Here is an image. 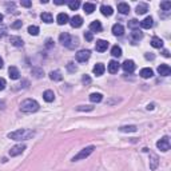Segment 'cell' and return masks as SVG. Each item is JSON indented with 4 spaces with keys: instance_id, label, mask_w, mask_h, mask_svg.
I'll return each mask as SVG.
<instances>
[{
    "instance_id": "1",
    "label": "cell",
    "mask_w": 171,
    "mask_h": 171,
    "mask_svg": "<svg viewBox=\"0 0 171 171\" xmlns=\"http://www.w3.org/2000/svg\"><path fill=\"white\" fill-rule=\"evenodd\" d=\"M35 135V132L32 130H27V128H20L16 130V131H12L8 134V138L12 139V141H27V139H31Z\"/></svg>"
},
{
    "instance_id": "2",
    "label": "cell",
    "mask_w": 171,
    "mask_h": 171,
    "mask_svg": "<svg viewBox=\"0 0 171 171\" xmlns=\"http://www.w3.org/2000/svg\"><path fill=\"white\" fill-rule=\"evenodd\" d=\"M39 108H40V106L35 99H26V100L21 102V104H20V110L26 114L36 112Z\"/></svg>"
},
{
    "instance_id": "3",
    "label": "cell",
    "mask_w": 171,
    "mask_h": 171,
    "mask_svg": "<svg viewBox=\"0 0 171 171\" xmlns=\"http://www.w3.org/2000/svg\"><path fill=\"white\" fill-rule=\"evenodd\" d=\"M59 42H60L63 46L68 47L70 49H74L78 44H79L78 39H76V38H74V36H71L70 33H67V32L60 33V36H59Z\"/></svg>"
},
{
    "instance_id": "4",
    "label": "cell",
    "mask_w": 171,
    "mask_h": 171,
    "mask_svg": "<svg viewBox=\"0 0 171 171\" xmlns=\"http://www.w3.org/2000/svg\"><path fill=\"white\" fill-rule=\"evenodd\" d=\"M94 150H95L94 146H88V147L83 148L82 151H79V152H78V154L75 155V157L72 158V162H76V160H80V159H86L87 157H90V155L94 152Z\"/></svg>"
},
{
    "instance_id": "5",
    "label": "cell",
    "mask_w": 171,
    "mask_h": 171,
    "mask_svg": "<svg viewBox=\"0 0 171 171\" xmlns=\"http://www.w3.org/2000/svg\"><path fill=\"white\" fill-rule=\"evenodd\" d=\"M157 147L162 151H169L170 150V138L169 136H163L160 141L157 142Z\"/></svg>"
},
{
    "instance_id": "6",
    "label": "cell",
    "mask_w": 171,
    "mask_h": 171,
    "mask_svg": "<svg viewBox=\"0 0 171 171\" xmlns=\"http://www.w3.org/2000/svg\"><path fill=\"white\" fill-rule=\"evenodd\" d=\"M91 56V52H90V49H80L79 52L76 54V60L80 62V63H83V62H87Z\"/></svg>"
},
{
    "instance_id": "7",
    "label": "cell",
    "mask_w": 171,
    "mask_h": 171,
    "mask_svg": "<svg viewBox=\"0 0 171 171\" xmlns=\"http://www.w3.org/2000/svg\"><path fill=\"white\" fill-rule=\"evenodd\" d=\"M24 150H26V144H16V146H14V147H11L10 155L11 157H17V155H20Z\"/></svg>"
},
{
    "instance_id": "8",
    "label": "cell",
    "mask_w": 171,
    "mask_h": 171,
    "mask_svg": "<svg viewBox=\"0 0 171 171\" xmlns=\"http://www.w3.org/2000/svg\"><path fill=\"white\" fill-rule=\"evenodd\" d=\"M70 24L72 28H79V27H82L83 24V17L79 16V15H75V16H72L70 19Z\"/></svg>"
},
{
    "instance_id": "9",
    "label": "cell",
    "mask_w": 171,
    "mask_h": 171,
    "mask_svg": "<svg viewBox=\"0 0 171 171\" xmlns=\"http://www.w3.org/2000/svg\"><path fill=\"white\" fill-rule=\"evenodd\" d=\"M158 72H159V75H162V76H169L171 74V68L169 64H160V66L158 67Z\"/></svg>"
},
{
    "instance_id": "10",
    "label": "cell",
    "mask_w": 171,
    "mask_h": 171,
    "mask_svg": "<svg viewBox=\"0 0 171 171\" xmlns=\"http://www.w3.org/2000/svg\"><path fill=\"white\" fill-rule=\"evenodd\" d=\"M122 67H123V70L126 71V72H132L134 70H135V62L134 60H126L124 63L122 64Z\"/></svg>"
},
{
    "instance_id": "11",
    "label": "cell",
    "mask_w": 171,
    "mask_h": 171,
    "mask_svg": "<svg viewBox=\"0 0 171 171\" xmlns=\"http://www.w3.org/2000/svg\"><path fill=\"white\" fill-rule=\"evenodd\" d=\"M56 21L59 26H63V24H67L68 21H70V17H68L67 14H64V12H60V14L56 16Z\"/></svg>"
},
{
    "instance_id": "12",
    "label": "cell",
    "mask_w": 171,
    "mask_h": 171,
    "mask_svg": "<svg viewBox=\"0 0 171 171\" xmlns=\"http://www.w3.org/2000/svg\"><path fill=\"white\" fill-rule=\"evenodd\" d=\"M104 71H106V67H104V64H102V63L95 64L94 68H92V72H94L96 76H100V75H103V74H104Z\"/></svg>"
},
{
    "instance_id": "13",
    "label": "cell",
    "mask_w": 171,
    "mask_h": 171,
    "mask_svg": "<svg viewBox=\"0 0 171 171\" xmlns=\"http://www.w3.org/2000/svg\"><path fill=\"white\" fill-rule=\"evenodd\" d=\"M107 47H108V42H106V40H98L95 44L96 51H99V52H104L107 49Z\"/></svg>"
},
{
    "instance_id": "14",
    "label": "cell",
    "mask_w": 171,
    "mask_h": 171,
    "mask_svg": "<svg viewBox=\"0 0 171 171\" xmlns=\"http://www.w3.org/2000/svg\"><path fill=\"white\" fill-rule=\"evenodd\" d=\"M108 72L111 74H116L118 71H119V63H118L116 60H110V63H108Z\"/></svg>"
},
{
    "instance_id": "15",
    "label": "cell",
    "mask_w": 171,
    "mask_h": 171,
    "mask_svg": "<svg viewBox=\"0 0 171 171\" xmlns=\"http://www.w3.org/2000/svg\"><path fill=\"white\" fill-rule=\"evenodd\" d=\"M152 26H154V20H152V17H151V16H147L144 20H142V21H141V27H142V28L150 30Z\"/></svg>"
},
{
    "instance_id": "16",
    "label": "cell",
    "mask_w": 171,
    "mask_h": 171,
    "mask_svg": "<svg viewBox=\"0 0 171 171\" xmlns=\"http://www.w3.org/2000/svg\"><path fill=\"white\" fill-rule=\"evenodd\" d=\"M112 33L115 36H122L124 33V28H123L122 24H119V23L114 24V26H112Z\"/></svg>"
},
{
    "instance_id": "17",
    "label": "cell",
    "mask_w": 171,
    "mask_h": 171,
    "mask_svg": "<svg viewBox=\"0 0 171 171\" xmlns=\"http://www.w3.org/2000/svg\"><path fill=\"white\" fill-rule=\"evenodd\" d=\"M10 43H11L12 46H15V47H23V44H24L23 39L19 38V36H11V38H10Z\"/></svg>"
},
{
    "instance_id": "18",
    "label": "cell",
    "mask_w": 171,
    "mask_h": 171,
    "mask_svg": "<svg viewBox=\"0 0 171 171\" xmlns=\"http://www.w3.org/2000/svg\"><path fill=\"white\" fill-rule=\"evenodd\" d=\"M49 78H51V80H54V82H60V80L63 79V75H62V72L59 70H55V71H51V72H49Z\"/></svg>"
},
{
    "instance_id": "19",
    "label": "cell",
    "mask_w": 171,
    "mask_h": 171,
    "mask_svg": "<svg viewBox=\"0 0 171 171\" xmlns=\"http://www.w3.org/2000/svg\"><path fill=\"white\" fill-rule=\"evenodd\" d=\"M90 31L91 32H100L102 31V24L99 20H94L91 24H90Z\"/></svg>"
},
{
    "instance_id": "20",
    "label": "cell",
    "mask_w": 171,
    "mask_h": 171,
    "mask_svg": "<svg viewBox=\"0 0 171 171\" xmlns=\"http://www.w3.org/2000/svg\"><path fill=\"white\" fill-rule=\"evenodd\" d=\"M43 99H44L46 102H48V103L54 102V99H55L54 91H51V90H47V91H44V92H43Z\"/></svg>"
},
{
    "instance_id": "21",
    "label": "cell",
    "mask_w": 171,
    "mask_h": 171,
    "mask_svg": "<svg viewBox=\"0 0 171 171\" xmlns=\"http://www.w3.org/2000/svg\"><path fill=\"white\" fill-rule=\"evenodd\" d=\"M8 74H10L11 79H14V80L19 79V76H20V72H19V70H17L16 67H10L8 68Z\"/></svg>"
},
{
    "instance_id": "22",
    "label": "cell",
    "mask_w": 171,
    "mask_h": 171,
    "mask_svg": "<svg viewBox=\"0 0 171 171\" xmlns=\"http://www.w3.org/2000/svg\"><path fill=\"white\" fill-rule=\"evenodd\" d=\"M118 11H119L122 15L128 14L130 12V5L127 4V3H119V4H118Z\"/></svg>"
},
{
    "instance_id": "23",
    "label": "cell",
    "mask_w": 171,
    "mask_h": 171,
    "mask_svg": "<svg viewBox=\"0 0 171 171\" xmlns=\"http://www.w3.org/2000/svg\"><path fill=\"white\" fill-rule=\"evenodd\" d=\"M151 46L154 48H162L163 47V40L160 38H158V36H154V38L151 39Z\"/></svg>"
},
{
    "instance_id": "24",
    "label": "cell",
    "mask_w": 171,
    "mask_h": 171,
    "mask_svg": "<svg viewBox=\"0 0 171 171\" xmlns=\"http://www.w3.org/2000/svg\"><path fill=\"white\" fill-rule=\"evenodd\" d=\"M154 75V71L151 70V68H142L141 70V76L143 79H148V78H152Z\"/></svg>"
},
{
    "instance_id": "25",
    "label": "cell",
    "mask_w": 171,
    "mask_h": 171,
    "mask_svg": "<svg viewBox=\"0 0 171 171\" xmlns=\"http://www.w3.org/2000/svg\"><path fill=\"white\" fill-rule=\"evenodd\" d=\"M148 11V5L144 4V3H141V4L136 5V14L138 15H143Z\"/></svg>"
},
{
    "instance_id": "26",
    "label": "cell",
    "mask_w": 171,
    "mask_h": 171,
    "mask_svg": "<svg viewBox=\"0 0 171 171\" xmlns=\"http://www.w3.org/2000/svg\"><path fill=\"white\" fill-rule=\"evenodd\" d=\"M100 12L104 15V16H111L114 14V10L110 7V5H102L100 7Z\"/></svg>"
},
{
    "instance_id": "27",
    "label": "cell",
    "mask_w": 171,
    "mask_h": 171,
    "mask_svg": "<svg viewBox=\"0 0 171 171\" xmlns=\"http://www.w3.org/2000/svg\"><path fill=\"white\" fill-rule=\"evenodd\" d=\"M102 99H103V95L99 94V92H94V94L90 95V100L92 103H99V102H102Z\"/></svg>"
},
{
    "instance_id": "28",
    "label": "cell",
    "mask_w": 171,
    "mask_h": 171,
    "mask_svg": "<svg viewBox=\"0 0 171 171\" xmlns=\"http://www.w3.org/2000/svg\"><path fill=\"white\" fill-rule=\"evenodd\" d=\"M40 17H42V20L44 21V23H47V24H49V23H52V21H54V16H52L49 12H43Z\"/></svg>"
},
{
    "instance_id": "29",
    "label": "cell",
    "mask_w": 171,
    "mask_h": 171,
    "mask_svg": "<svg viewBox=\"0 0 171 171\" xmlns=\"http://www.w3.org/2000/svg\"><path fill=\"white\" fill-rule=\"evenodd\" d=\"M83 10L88 15L92 14V12L95 11V4H92V3H84V4H83Z\"/></svg>"
},
{
    "instance_id": "30",
    "label": "cell",
    "mask_w": 171,
    "mask_h": 171,
    "mask_svg": "<svg viewBox=\"0 0 171 171\" xmlns=\"http://www.w3.org/2000/svg\"><path fill=\"white\" fill-rule=\"evenodd\" d=\"M158 157L155 154H151V157H150V169L151 170H155L158 167Z\"/></svg>"
},
{
    "instance_id": "31",
    "label": "cell",
    "mask_w": 171,
    "mask_h": 171,
    "mask_svg": "<svg viewBox=\"0 0 171 171\" xmlns=\"http://www.w3.org/2000/svg\"><path fill=\"white\" fill-rule=\"evenodd\" d=\"M111 55L115 58H119L120 55H122V48H120L119 46H114V47L111 48Z\"/></svg>"
},
{
    "instance_id": "32",
    "label": "cell",
    "mask_w": 171,
    "mask_h": 171,
    "mask_svg": "<svg viewBox=\"0 0 171 171\" xmlns=\"http://www.w3.org/2000/svg\"><path fill=\"white\" fill-rule=\"evenodd\" d=\"M68 7H70V10L76 11L80 7V2L79 0H71V2H68Z\"/></svg>"
},
{
    "instance_id": "33",
    "label": "cell",
    "mask_w": 171,
    "mask_h": 171,
    "mask_svg": "<svg viewBox=\"0 0 171 171\" xmlns=\"http://www.w3.org/2000/svg\"><path fill=\"white\" fill-rule=\"evenodd\" d=\"M119 130L122 132H135L138 128H136V126H122Z\"/></svg>"
},
{
    "instance_id": "34",
    "label": "cell",
    "mask_w": 171,
    "mask_h": 171,
    "mask_svg": "<svg viewBox=\"0 0 171 171\" xmlns=\"http://www.w3.org/2000/svg\"><path fill=\"white\" fill-rule=\"evenodd\" d=\"M28 33L32 36H38L39 35V27L38 26H30L28 27Z\"/></svg>"
},
{
    "instance_id": "35",
    "label": "cell",
    "mask_w": 171,
    "mask_h": 171,
    "mask_svg": "<svg viewBox=\"0 0 171 171\" xmlns=\"http://www.w3.org/2000/svg\"><path fill=\"white\" fill-rule=\"evenodd\" d=\"M131 35H132V39L135 40V42H136V40H141L143 38V33L141 32V31H138V30H134L131 32Z\"/></svg>"
},
{
    "instance_id": "36",
    "label": "cell",
    "mask_w": 171,
    "mask_h": 171,
    "mask_svg": "<svg viewBox=\"0 0 171 171\" xmlns=\"http://www.w3.org/2000/svg\"><path fill=\"white\" fill-rule=\"evenodd\" d=\"M76 110L78 111H92L94 107H92V106H79Z\"/></svg>"
},
{
    "instance_id": "37",
    "label": "cell",
    "mask_w": 171,
    "mask_h": 171,
    "mask_svg": "<svg viewBox=\"0 0 171 171\" xmlns=\"http://www.w3.org/2000/svg\"><path fill=\"white\" fill-rule=\"evenodd\" d=\"M160 8H163L164 11H170V10H171V3H170V2H163V3H160Z\"/></svg>"
},
{
    "instance_id": "38",
    "label": "cell",
    "mask_w": 171,
    "mask_h": 171,
    "mask_svg": "<svg viewBox=\"0 0 171 171\" xmlns=\"http://www.w3.org/2000/svg\"><path fill=\"white\" fill-rule=\"evenodd\" d=\"M67 70H68V71H70V72H75V71L78 70V67H76V66H75V64H74V63H72V62H70V63H68V64H67Z\"/></svg>"
},
{
    "instance_id": "39",
    "label": "cell",
    "mask_w": 171,
    "mask_h": 171,
    "mask_svg": "<svg viewBox=\"0 0 171 171\" xmlns=\"http://www.w3.org/2000/svg\"><path fill=\"white\" fill-rule=\"evenodd\" d=\"M128 27H131V28H135V27H139V21L136 20V19H132V20H130V23H128Z\"/></svg>"
},
{
    "instance_id": "40",
    "label": "cell",
    "mask_w": 171,
    "mask_h": 171,
    "mask_svg": "<svg viewBox=\"0 0 171 171\" xmlns=\"http://www.w3.org/2000/svg\"><path fill=\"white\" fill-rule=\"evenodd\" d=\"M82 83L83 84H90V83H91V78H90L88 75H84L82 78Z\"/></svg>"
},
{
    "instance_id": "41",
    "label": "cell",
    "mask_w": 171,
    "mask_h": 171,
    "mask_svg": "<svg viewBox=\"0 0 171 171\" xmlns=\"http://www.w3.org/2000/svg\"><path fill=\"white\" fill-rule=\"evenodd\" d=\"M32 74H36V78H40V76H42L43 75V71L42 70H38V68H33V70H32Z\"/></svg>"
},
{
    "instance_id": "42",
    "label": "cell",
    "mask_w": 171,
    "mask_h": 171,
    "mask_svg": "<svg viewBox=\"0 0 171 171\" xmlns=\"http://www.w3.org/2000/svg\"><path fill=\"white\" fill-rule=\"evenodd\" d=\"M84 38H86V40L91 42V40L94 39V35H92V32H86V33H84Z\"/></svg>"
},
{
    "instance_id": "43",
    "label": "cell",
    "mask_w": 171,
    "mask_h": 171,
    "mask_svg": "<svg viewBox=\"0 0 171 171\" xmlns=\"http://www.w3.org/2000/svg\"><path fill=\"white\" fill-rule=\"evenodd\" d=\"M4 88H5V79L0 78V91H3Z\"/></svg>"
},
{
    "instance_id": "44",
    "label": "cell",
    "mask_w": 171,
    "mask_h": 171,
    "mask_svg": "<svg viewBox=\"0 0 171 171\" xmlns=\"http://www.w3.org/2000/svg\"><path fill=\"white\" fill-rule=\"evenodd\" d=\"M21 24H23V23H21L20 20H16L14 24H12V28H20V27H21Z\"/></svg>"
},
{
    "instance_id": "45",
    "label": "cell",
    "mask_w": 171,
    "mask_h": 171,
    "mask_svg": "<svg viewBox=\"0 0 171 171\" xmlns=\"http://www.w3.org/2000/svg\"><path fill=\"white\" fill-rule=\"evenodd\" d=\"M20 4L23 5V7H31V4H32V3L28 2V0H23V2H21Z\"/></svg>"
},
{
    "instance_id": "46",
    "label": "cell",
    "mask_w": 171,
    "mask_h": 171,
    "mask_svg": "<svg viewBox=\"0 0 171 171\" xmlns=\"http://www.w3.org/2000/svg\"><path fill=\"white\" fill-rule=\"evenodd\" d=\"M163 56L170 58V51H169V49H163Z\"/></svg>"
},
{
    "instance_id": "47",
    "label": "cell",
    "mask_w": 171,
    "mask_h": 171,
    "mask_svg": "<svg viewBox=\"0 0 171 171\" xmlns=\"http://www.w3.org/2000/svg\"><path fill=\"white\" fill-rule=\"evenodd\" d=\"M144 58L147 59V60H152V59H154L155 56H154V55H148V54H146V55H144Z\"/></svg>"
},
{
    "instance_id": "48",
    "label": "cell",
    "mask_w": 171,
    "mask_h": 171,
    "mask_svg": "<svg viewBox=\"0 0 171 171\" xmlns=\"http://www.w3.org/2000/svg\"><path fill=\"white\" fill-rule=\"evenodd\" d=\"M55 4H58V5H60V4H64V3H66V2H63V0H55Z\"/></svg>"
},
{
    "instance_id": "49",
    "label": "cell",
    "mask_w": 171,
    "mask_h": 171,
    "mask_svg": "<svg viewBox=\"0 0 171 171\" xmlns=\"http://www.w3.org/2000/svg\"><path fill=\"white\" fill-rule=\"evenodd\" d=\"M51 43H52V40H51V39H48V40H47V47H51V46H52Z\"/></svg>"
},
{
    "instance_id": "50",
    "label": "cell",
    "mask_w": 171,
    "mask_h": 171,
    "mask_svg": "<svg viewBox=\"0 0 171 171\" xmlns=\"http://www.w3.org/2000/svg\"><path fill=\"white\" fill-rule=\"evenodd\" d=\"M152 108H154V104H148L147 106V110H152Z\"/></svg>"
},
{
    "instance_id": "51",
    "label": "cell",
    "mask_w": 171,
    "mask_h": 171,
    "mask_svg": "<svg viewBox=\"0 0 171 171\" xmlns=\"http://www.w3.org/2000/svg\"><path fill=\"white\" fill-rule=\"evenodd\" d=\"M4 33H5V32H4V30L0 31V38H2V36H4Z\"/></svg>"
},
{
    "instance_id": "52",
    "label": "cell",
    "mask_w": 171,
    "mask_h": 171,
    "mask_svg": "<svg viewBox=\"0 0 171 171\" xmlns=\"http://www.w3.org/2000/svg\"><path fill=\"white\" fill-rule=\"evenodd\" d=\"M2 67H3V59L0 58V68H2Z\"/></svg>"
},
{
    "instance_id": "53",
    "label": "cell",
    "mask_w": 171,
    "mask_h": 171,
    "mask_svg": "<svg viewBox=\"0 0 171 171\" xmlns=\"http://www.w3.org/2000/svg\"><path fill=\"white\" fill-rule=\"evenodd\" d=\"M2 20H3V15L0 14V21H2Z\"/></svg>"
}]
</instances>
